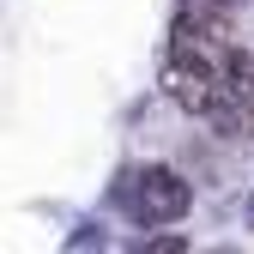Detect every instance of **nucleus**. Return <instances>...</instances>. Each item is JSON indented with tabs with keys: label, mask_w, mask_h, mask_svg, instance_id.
Instances as JSON below:
<instances>
[{
	"label": "nucleus",
	"mask_w": 254,
	"mask_h": 254,
	"mask_svg": "<svg viewBox=\"0 0 254 254\" xmlns=\"http://www.w3.org/2000/svg\"><path fill=\"white\" fill-rule=\"evenodd\" d=\"M115 206L133 218V224L164 230V224H182L188 218L194 188H188V176L170 170V164H145V170H121L115 176Z\"/></svg>",
	"instance_id": "1"
},
{
	"label": "nucleus",
	"mask_w": 254,
	"mask_h": 254,
	"mask_svg": "<svg viewBox=\"0 0 254 254\" xmlns=\"http://www.w3.org/2000/svg\"><path fill=\"white\" fill-rule=\"evenodd\" d=\"M224 85H230V73L206 67V61H194V55H170V61H164V97H170L182 115H200V121H206V109L224 97Z\"/></svg>",
	"instance_id": "2"
},
{
	"label": "nucleus",
	"mask_w": 254,
	"mask_h": 254,
	"mask_svg": "<svg viewBox=\"0 0 254 254\" xmlns=\"http://www.w3.org/2000/svg\"><path fill=\"white\" fill-rule=\"evenodd\" d=\"M230 85H236V91H248V97H254V49L230 55Z\"/></svg>",
	"instance_id": "3"
},
{
	"label": "nucleus",
	"mask_w": 254,
	"mask_h": 254,
	"mask_svg": "<svg viewBox=\"0 0 254 254\" xmlns=\"http://www.w3.org/2000/svg\"><path fill=\"white\" fill-rule=\"evenodd\" d=\"M206 6H218V12H224L230 0H182V12H206Z\"/></svg>",
	"instance_id": "4"
},
{
	"label": "nucleus",
	"mask_w": 254,
	"mask_h": 254,
	"mask_svg": "<svg viewBox=\"0 0 254 254\" xmlns=\"http://www.w3.org/2000/svg\"><path fill=\"white\" fill-rule=\"evenodd\" d=\"M248 224H254V200H248Z\"/></svg>",
	"instance_id": "5"
}]
</instances>
